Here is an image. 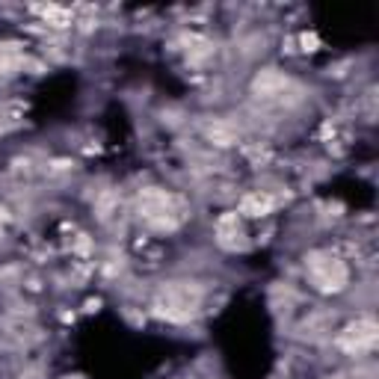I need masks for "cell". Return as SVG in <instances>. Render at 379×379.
<instances>
[{
    "mask_svg": "<svg viewBox=\"0 0 379 379\" xmlns=\"http://www.w3.org/2000/svg\"><path fill=\"white\" fill-rule=\"evenodd\" d=\"M140 213H142V220L148 225L160 228V232H172V228L178 225V213H175L172 199L157 187L140 193Z\"/></svg>",
    "mask_w": 379,
    "mask_h": 379,
    "instance_id": "2",
    "label": "cell"
},
{
    "mask_svg": "<svg viewBox=\"0 0 379 379\" xmlns=\"http://www.w3.org/2000/svg\"><path fill=\"white\" fill-rule=\"evenodd\" d=\"M305 270H308L311 284H314L320 293H341L350 281L347 264L329 252H311L305 258Z\"/></svg>",
    "mask_w": 379,
    "mask_h": 379,
    "instance_id": "1",
    "label": "cell"
},
{
    "mask_svg": "<svg viewBox=\"0 0 379 379\" xmlns=\"http://www.w3.org/2000/svg\"><path fill=\"white\" fill-rule=\"evenodd\" d=\"M208 137L216 145H234L237 142V131L228 125V121H211V125H208Z\"/></svg>",
    "mask_w": 379,
    "mask_h": 379,
    "instance_id": "8",
    "label": "cell"
},
{
    "mask_svg": "<svg viewBox=\"0 0 379 379\" xmlns=\"http://www.w3.org/2000/svg\"><path fill=\"white\" fill-rule=\"evenodd\" d=\"M270 211H273V199L267 193H249L240 205V213H246V216H267Z\"/></svg>",
    "mask_w": 379,
    "mask_h": 379,
    "instance_id": "6",
    "label": "cell"
},
{
    "mask_svg": "<svg viewBox=\"0 0 379 379\" xmlns=\"http://www.w3.org/2000/svg\"><path fill=\"white\" fill-rule=\"evenodd\" d=\"M302 45H305V51H317V39L305 33V36H302Z\"/></svg>",
    "mask_w": 379,
    "mask_h": 379,
    "instance_id": "10",
    "label": "cell"
},
{
    "mask_svg": "<svg viewBox=\"0 0 379 379\" xmlns=\"http://www.w3.org/2000/svg\"><path fill=\"white\" fill-rule=\"evenodd\" d=\"M376 338H379L376 323L371 317H364V320L350 323L341 332V338H338V344H341V350H347V353H368V350H373Z\"/></svg>",
    "mask_w": 379,
    "mask_h": 379,
    "instance_id": "3",
    "label": "cell"
},
{
    "mask_svg": "<svg viewBox=\"0 0 379 379\" xmlns=\"http://www.w3.org/2000/svg\"><path fill=\"white\" fill-rule=\"evenodd\" d=\"M42 15H45L53 27H69V24H72V12H65V9H60V6H48V9H42Z\"/></svg>",
    "mask_w": 379,
    "mask_h": 379,
    "instance_id": "9",
    "label": "cell"
},
{
    "mask_svg": "<svg viewBox=\"0 0 379 379\" xmlns=\"http://www.w3.org/2000/svg\"><path fill=\"white\" fill-rule=\"evenodd\" d=\"M255 92L258 95H267V98H273V95H281L284 89L291 86V80L284 77L281 72H276V69H267V72H261L258 77H255Z\"/></svg>",
    "mask_w": 379,
    "mask_h": 379,
    "instance_id": "5",
    "label": "cell"
},
{
    "mask_svg": "<svg viewBox=\"0 0 379 379\" xmlns=\"http://www.w3.org/2000/svg\"><path fill=\"white\" fill-rule=\"evenodd\" d=\"M216 237H220L222 249H243V232H240V216L237 213H225L220 222H216Z\"/></svg>",
    "mask_w": 379,
    "mask_h": 379,
    "instance_id": "4",
    "label": "cell"
},
{
    "mask_svg": "<svg viewBox=\"0 0 379 379\" xmlns=\"http://www.w3.org/2000/svg\"><path fill=\"white\" fill-rule=\"evenodd\" d=\"M21 60H24V53H21L18 42H0V74L18 69Z\"/></svg>",
    "mask_w": 379,
    "mask_h": 379,
    "instance_id": "7",
    "label": "cell"
}]
</instances>
